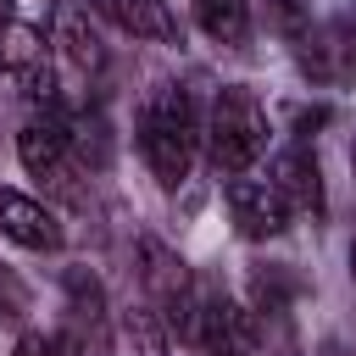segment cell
I'll return each mask as SVG.
<instances>
[{
    "instance_id": "cell-1",
    "label": "cell",
    "mask_w": 356,
    "mask_h": 356,
    "mask_svg": "<svg viewBox=\"0 0 356 356\" xmlns=\"http://www.w3.org/2000/svg\"><path fill=\"white\" fill-rule=\"evenodd\" d=\"M195 145H200V128H195V106L178 83H161L145 111H139V150H145V167L161 189H178L195 167Z\"/></svg>"
},
{
    "instance_id": "cell-2",
    "label": "cell",
    "mask_w": 356,
    "mask_h": 356,
    "mask_svg": "<svg viewBox=\"0 0 356 356\" xmlns=\"http://www.w3.org/2000/svg\"><path fill=\"white\" fill-rule=\"evenodd\" d=\"M206 150H211L217 172H245L267 150V111L245 83H228L217 95L211 122H206Z\"/></svg>"
},
{
    "instance_id": "cell-3",
    "label": "cell",
    "mask_w": 356,
    "mask_h": 356,
    "mask_svg": "<svg viewBox=\"0 0 356 356\" xmlns=\"http://www.w3.org/2000/svg\"><path fill=\"white\" fill-rule=\"evenodd\" d=\"M139 278H145V295H150V312L167 317L178 334L195 339V317H200V295H195V278L189 267L161 245V239H139Z\"/></svg>"
},
{
    "instance_id": "cell-4",
    "label": "cell",
    "mask_w": 356,
    "mask_h": 356,
    "mask_svg": "<svg viewBox=\"0 0 356 356\" xmlns=\"http://www.w3.org/2000/svg\"><path fill=\"white\" fill-rule=\"evenodd\" d=\"M228 217L245 239H273L289 228V200L273 178H234L228 184Z\"/></svg>"
},
{
    "instance_id": "cell-5",
    "label": "cell",
    "mask_w": 356,
    "mask_h": 356,
    "mask_svg": "<svg viewBox=\"0 0 356 356\" xmlns=\"http://www.w3.org/2000/svg\"><path fill=\"white\" fill-rule=\"evenodd\" d=\"M195 339L206 345V356H250V350H256V323H250V312L234 306L228 295H200Z\"/></svg>"
},
{
    "instance_id": "cell-6",
    "label": "cell",
    "mask_w": 356,
    "mask_h": 356,
    "mask_svg": "<svg viewBox=\"0 0 356 356\" xmlns=\"http://www.w3.org/2000/svg\"><path fill=\"white\" fill-rule=\"evenodd\" d=\"M17 156L33 178H50V184H67V161H72V134H67V117H33L22 122L17 134Z\"/></svg>"
},
{
    "instance_id": "cell-7",
    "label": "cell",
    "mask_w": 356,
    "mask_h": 356,
    "mask_svg": "<svg viewBox=\"0 0 356 356\" xmlns=\"http://www.w3.org/2000/svg\"><path fill=\"white\" fill-rule=\"evenodd\" d=\"M0 234L28 245V250H56L61 245V222L50 206H39L22 189H0Z\"/></svg>"
},
{
    "instance_id": "cell-8",
    "label": "cell",
    "mask_w": 356,
    "mask_h": 356,
    "mask_svg": "<svg viewBox=\"0 0 356 356\" xmlns=\"http://www.w3.org/2000/svg\"><path fill=\"white\" fill-rule=\"evenodd\" d=\"M273 184H278V195L289 200V211L323 217V172H317V156H312L306 145H295V150H284V156L273 161Z\"/></svg>"
},
{
    "instance_id": "cell-9",
    "label": "cell",
    "mask_w": 356,
    "mask_h": 356,
    "mask_svg": "<svg viewBox=\"0 0 356 356\" xmlns=\"http://www.w3.org/2000/svg\"><path fill=\"white\" fill-rule=\"evenodd\" d=\"M106 356H167V334H161V317L150 306H122L111 317V334H106Z\"/></svg>"
},
{
    "instance_id": "cell-10",
    "label": "cell",
    "mask_w": 356,
    "mask_h": 356,
    "mask_svg": "<svg viewBox=\"0 0 356 356\" xmlns=\"http://www.w3.org/2000/svg\"><path fill=\"white\" fill-rule=\"evenodd\" d=\"M106 17L134 33V39H156V44H178V17L167 11V0H100Z\"/></svg>"
},
{
    "instance_id": "cell-11",
    "label": "cell",
    "mask_w": 356,
    "mask_h": 356,
    "mask_svg": "<svg viewBox=\"0 0 356 356\" xmlns=\"http://www.w3.org/2000/svg\"><path fill=\"white\" fill-rule=\"evenodd\" d=\"M56 50H61V61H67L78 78H89V72H100V67H106L100 33L83 22V11H61V17H56Z\"/></svg>"
},
{
    "instance_id": "cell-12",
    "label": "cell",
    "mask_w": 356,
    "mask_h": 356,
    "mask_svg": "<svg viewBox=\"0 0 356 356\" xmlns=\"http://www.w3.org/2000/svg\"><path fill=\"white\" fill-rule=\"evenodd\" d=\"M44 61V33L33 28V22H17V17H0V78H11V72H33Z\"/></svg>"
},
{
    "instance_id": "cell-13",
    "label": "cell",
    "mask_w": 356,
    "mask_h": 356,
    "mask_svg": "<svg viewBox=\"0 0 356 356\" xmlns=\"http://www.w3.org/2000/svg\"><path fill=\"white\" fill-rule=\"evenodd\" d=\"M195 17H200V28H206L211 39H222V44H239V39L250 33V6H245V0H195Z\"/></svg>"
},
{
    "instance_id": "cell-14",
    "label": "cell",
    "mask_w": 356,
    "mask_h": 356,
    "mask_svg": "<svg viewBox=\"0 0 356 356\" xmlns=\"http://www.w3.org/2000/svg\"><path fill=\"white\" fill-rule=\"evenodd\" d=\"M78 345L67 339V334H22V345H17V356H72Z\"/></svg>"
},
{
    "instance_id": "cell-15",
    "label": "cell",
    "mask_w": 356,
    "mask_h": 356,
    "mask_svg": "<svg viewBox=\"0 0 356 356\" xmlns=\"http://www.w3.org/2000/svg\"><path fill=\"white\" fill-rule=\"evenodd\" d=\"M273 11H278V22L295 33V28H306V17H312V0H273Z\"/></svg>"
},
{
    "instance_id": "cell-16",
    "label": "cell",
    "mask_w": 356,
    "mask_h": 356,
    "mask_svg": "<svg viewBox=\"0 0 356 356\" xmlns=\"http://www.w3.org/2000/svg\"><path fill=\"white\" fill-rule=\"evenodd\" d=\"M0 295H6V306H17V300H22V289H17V284H11L6 273H0Z\"/></svg>"
},
{
    "instance_id": "cell-17",
    "label": "cell",
    "mask_w": 356,
    "mask_h": 356,
    "mask_svg": "<svg viewBox=\"0 0 356 356\" xmlns=\"http://www.w3.org/2000/svg\"><path fill=\"white\" fill-rule=\"evenodd\" d=\"M0 17H11V0H0Z\"/></svg>"
},
{
    "instance_id": "cell-18",
    "label": "cell",
    "mask_w": 356,
    "mask_h": 356,
    "mask_svg": "<svg viewBox=\"0 0 356 356\" xmlns=\"http://www.w3.org/2000/svg\"><path fill=\"white\" fill-rule=\"evenodd\" d=\"M350 278H356V245H350Z\"/></svg>"
},
{
    "instance_id": "cell-19",
    "label": "cell",
    "mask_w": 356,
    "mask_h": 356,
    "mask_svg": "<svg viewBox=\"0 0 356 356\" xmlns=\"http://www.w3.org/2000/svg\"><path fill=\"white\" fill-rule=\"evenodd\" d=\"M350 167H356V150H350Z\"/></svg>"
}]
</instances>
